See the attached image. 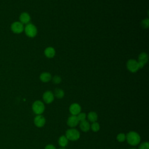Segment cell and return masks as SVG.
Returning a JSON list of instances; mask_svg holds the SVG:
<instances>
[{"instance_id":"cell-1","label":"cell","mask_w":149,"mask_h":149,"mask_svg":"<svg viewBox=\"0 0 149 149\" xmlns=\"http://www.w3.org/2000/svg\"><path fill=\"white\" fill-rule=\"evenodd\" d=\"M126 139L130 145L134 146L140 143L141 138L137 132L130 131L126 135Z\"/></svg>"},{"instance_id":"cell-2","label":"cell","mask_w":149,"mask_h":149,"mask_svg":"<svg viewBox=\"0 0 149 149\" xmlns=\"http://www.w3.org/2000/svg\"><path fill=\"white\" fill-rule=\"evenodd\" d=\"M24 31L26 35L30 38L34 37L37 33L36 27L33 24L30 23L25 26L24 28Z\"/></svg>"},{"instance_id":"cell-3","label":"cell","mask_w":149,"mask_h":149,"mask_svg":"<svg viewBox=\"0 0 149 149\" xmlns=\"http://www.w3.org/2000/svg\"><path fill=\"white\" fill-rule=\"evenodd\" d=\"M32 110L37 115H41L45 110V105L44 103L40 100L35 101L32 105Z\"/></svg>"},{"instance_id":"cell-4","label":"cell","mask_w":149,"mask_h":149,"mask_svg":"<svg viewBox=\"0 0 149 149\" xmlns=\"http://www.w3.org/2000/svg\"><path fill=\"white\" fill-rule=\"evenodd\" d=\"M65 136L68 139V140L76 141L80 138V134L77 129L74 128H71L67 130L66 132Z\"/></svg>"},{"instance_id":"cell-5","label":"cell","mask_w":149,"mask_h":149,"mask_svg":"<svg viewBox=\"0 0 149 149\" xmlns=\"http://www.w3.org/2000/svg\"><path fill=\"white\" fill-rule=\"evenodd\" d=\"M24 26L19 21L13 22L10 25V30L15 34H20L24 31Z\"/></svg>"},{"instance_id":"cell-6","label":"cell","mask_w":149,"mask_h":149,"mask_svg":"<svg viewBox=\"0 0 149 149\" xmlns=\"http://www.w3.org/2000/svg\"><path fill=\"white\" fill-rule=\"evenodd\" d=\"M126 67L130 72L133 73L137 72L139 69L138 62L134 59H129L127 62Z\"/></svg>"},{"instance_id":"cell-7","label":"cell","mask_w":149,"mask_h":149,"mask_svg":"<svg viewBox=\"0 0 149 149\" xmlns=\"http://www.w3.org/2000/svg\"><path fill=\"white\" fill-rule=\"evenodd\" d=\"M34 123L37 127H42L45 124V118L41 115H38L34 119Z\"/></svg>"},{"instance_id":"cell-8","label":"cell","mask_w":149,"mask_h":149,"mask_svg":"<svg viewBox=\"0 0 149 149\" xmlns=\"http://www.w3.org/2000/svg\"><path fill=\"white\" fill-rule=\"evenodd\" d=\"M42 98L44 101L47 104L51 103L54 100V93L51 91H46L44 92L42 95Z\"/></svg>"},{"instance_id":"cell-9","label":"cell","mask_w":149,"mask_h":149,"mask_svg":"<svg viewBox=\"0 0 149 149\" xmlns=\"http://www.w3.org/2000/svg\"><path fill=\"white\" fill-rule=\"evenodd\" d=\"M148 61V55L146 52H141L139 56V68H142Z\"/></svg>"},{"instance_id":"cell-10","label":"cell","mask_w":149,"mask_h":149,"mask_svg":"<svg viewBox=\"0 0 149 149\" xmlns=\"http://www.w3.org/2000/svg\"><path fill=\"white\" fill-rule=\"evenodd\" d=\"M80 105L77 103H73L69 107V111L72 115H77L81 112Z\"/></svg>"},{"instance_id":"cell-11","label":"cell","mask_w":149,"mask_h":149,"mask_svg":"<svg viewBox=\"0 0 149 149\" xmlns=\"http://www.w3.org/2000/svg\"><path fill=\"white\" fill-rule=\"evenodd\" d=\"M79 121L76 115H71L68 118L67 120L68 125L72 128H74V127H76L79 124Z\"/></svg>"},{"instance_id":"cell-12","label":"cell","mask_w":149,"mask_h":149,"mask_svg":"<svg viewBox=\"0 0 149 149\" xmlns=\"http://www.w3.org/2000/svg\"><path fill=\"white\" fill-rule=\"evenodd\" d=\"M31 17L30 15L26 12H22L19 16V22L23 24H27L29 23Z\"/></svg>"},{"instance_id":"cell-13","label":"cell","mask_w":149,"mask_h":149,"mask_svg":"<svg viewBox=\"0 0 149 149\" xmlns=\"http://www.w3.org/2000/svg\"><path fill=\"white\" fill-rule=\"evenodd\" d=\"M44 54L47 58H51L55 56V51L53 47H47L45 48V49L44 51Z\"/></svg>"},{"instance_id":"cell-14","label":"cell","mask_w":149,"mask_h":149,"mask_svg":"<svg viewBox=\"0 0 149 149\" xmlns=\"http://www.w3.org/2000/svg\"><path fill=\"white\" fill-rule=\"evenodd\" d=\"M51 74L48 72H43L40 76V79L41 81L47 83L51 80Z\"/></svg>"},{"instance_id":"cell-15","label":"cell","mask_w":149,"mask_h":149,"mask_svg":"<svg viewBox=\"0 0 149 149\" xmlns=\"http://www.w3.org/2000/svg\"><path fill=\"white\" fill-rule=\"evenodd\" d=\"M80 128L83 132H87L90 129V125L89 122L87 120H84L83 121L80 122Z\"/></svg>"},{"instance_id":"cell-16","label":"cell","mask_w":149,"mask_h":149,"mask_svg":"<svg viewBox=\"0 0 149 149\" xmlns=\"http://www.w3.org/2000/svg\"><path fill=\"white\" fill-rule=\"evenodd\" d=\"M58 144L61 147H65L68 144V139L65 136H61L58 139Z\"/></svg>"},{"instance_id":"cell-17","label":"cell","mask_w":149,"mask_h":149,"mask_svg":"<svg viewBox=\"0 0 149 149\" xmlns=\"http://www.w3.org/2000/svg\"><path fill=\"white\" fill-rule=\"evenodd\" d=\"M87 119L91 122H95L98 119V115L95 112L91 111L87 115Z\"/></svg>"},{"instance_id":"cell-18","label":"cell","mask_w":149,"mask_h":149,"mask_svg":"<svg viewBox=\"0 0 149 149\" xmlns=\"http://www.w3.org/2000/svg\"><path fill=\"white\" fill-rule=\"evenodd\" d=\"M54 97L55 96L57 98H62L64 97L65 93L63 90L61 89V88H56L54 90Z\"/></svg>"},{"instance_id":"cell-19","label":"cell","mask_w":149,"mask_h":149,"mask_svg":"<svg viewBox=\"0 0 149 149\" xmlns=\"http://www.w3.org/2000/svg\"><path fill=\"white\" fill-rule=\"evenodd\" d=\"M90 128L91 129V130L94 132H98L100 129V126L99 125V123L97 122H93L91 125L90 126Z\"/></svg>"},{"instance_id":"cell-20","label":"cell","mask_w":149,"mask_h":149,"mask_svg":"<svg viewBox=\"0 0 149 149\" xmlns=\"http://www.w3.org/2000/svg\"><path fill=\"white\" fill-rule=\"evenodd\" d=\"M116 139L119 142H123L126 140V134L123 133H119L116 136Z\"/></svg>"},{"instance_id":"cell-21","label":"cell","mask_w":149,"mask_h":149,"mask_svg":"<svg viewBox=\"0 0 149 149\" xmlns=\"http://www.w3.org/2000/svg\"><path fill=\"white\" fill-rule=\"evenodd\" d=\"M77 119H78L79 121L81 122V121H83V120H86L87 116H86V115L85 113L80 112V113L77 115Z\"/></svg>"},{"instance_id":"cell-22","label":"cell","mask_w":149,"mask_h":149,"mask_svg":"<svg viewBox=\"0 0 149 149\" xmlns=\"http://www.w3.org/2000/svg\"><path fill=\"white\" fill-rule=\"evenodd\" d=\"M139 149H149V144L148 142L142 143L139 147Z\"/></svg>"},{"instance_id":"cell-23","label":"cell","mask_w":149,"mask_h":149,"mask_svg":"<svg viewBox=\"0 0 149 149\" xmlns=\"http://www.w3.org/2000/svg\"><path fill=\"white\" fill-rule=\"evenodd\" d=\"M141 26L144 28V29H147L148 27V24H149V21L148 19H146L142 20L141 22Z\"/></svg>"},{"instance_id":"cell-24","label":"cell","mask_w":149,"mask_h":149,"mask_svg":"<svg viewBox=\"0 0 149 149\" xmlns=\"http://www.w3.org/2000/svg\"><path fill=\"white\" fill-rule=\"evenodd\" d=\"M61 78L60 76H58V75H56L55 76L53 77L52 78V81H53V83H55V84H59V83H61Z\"/></svg>"},{"instance_id":"cell-25","label":"cell","mask_w":149,"mask_h":149,"mask_svg":"<svg viewBox=\"0 0 149 149\" xmlns=\"http://www.w3.org/2000/svg\"><path fill=\"white\" fill-rule=\"evenodd\" d=\"M45 149H56V148L53 144H49L45 146Z\"/></svg>"},{"instance_id":"cell-26","label":"cell","mask_w":149,"mask_h":149,"mask_svg":"<svg viewBox=\"0 0 149 149\" xmlns=\"http://www.w3.org/2000/svg\"><path fill=\"white\" fill-rule=\"evenodd\" d=\"M59 149H66L65 147H61V148H59Z\"/></svg>"},{"instance_id":"cell-27","label":"cell","mask_w":149,"mask_h":149,"mask_svg":"<svg viewBox=\"0 0 149 149\" xmlns=\"http://www.w3.org/2000/svg\"><path fill=\"white\" fill-rule=\"evenodd\" d=\"M130 149H136V148H130Z\"/></svg>"}]
</instances>
